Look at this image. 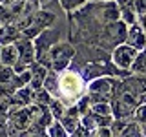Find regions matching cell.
<instances>
[{"label":"cell","mask_w":146,"mask_h":137,"mask_svg":"<svg viewBox=\"0 0 146 137\" xmlns=\"http://www.w3.org/2000/svg\"><path fill=\"white\" fill-rule=\"evenodd\" d=\"M88 93V80L77 70H64L58 73V91L57 99L62 100L66 106H73Z\"/></svg>","instance_id":"cell-1"},{"label":"cell","mask_w":146,"mask_h":137,"mask_svg":"<svg viewBox=\"0 0 146 137\" xmlns=\"http://www.w3.org/2000/svg\"><path fill=\"white\" fill-rule=\"evenodd\" d=\"M128 27H130V26H128L124 20H117V22H111V24H104L102 29H100L97 44L102 49H110V51H113V48H117L119 44L126 42Z\"/></svg>","instance_id":"cell-2"},{"label":"cell","mask_w":146,"mask_h":137,"mask_svg":"<svg viewBox=\"0 0 146 137\" xmlns=\"http://www.w3.org/2000/svg\"><path fill=\"white\" fill-rule=\"evenodd\" d=\"M48 53H49V61H51V70L60 73L70 68L73 57L77 55V49L68 40H58L57 44L51 46V49Z\"/></svg>","instance_id":"cell-3"},{"label":"cell","mask_w":146,"mask_h":137,"mask_svg":"<svg viewBox=\"0 0 146 137\" xmlns=\"http://www.w3.org/2000/svg\"><path fill=\"white\" fill-rule=\"evenodd\" d=\"M15 44L18 48V62L13 66V70H15V73H22V71L29 70V66L36 61V48H35L33 39H27L24 35Z\"/></svg>","instance_id":"cell-4"},{"label":"cell","mask_w":146,"mask_h":137,"mask_svg":"<svg viewBox=\"0 0 146 137\" xmlns=\"http://www.w3.org/2000/svg\"><path fill=\"white\" fill-rule=\"evenodd\" d=\"M110 57H111V62L115 64L117 68H121V70H130L133 61H135V57H137V49L131 48L128 42H122V44H119L117 48H113V51H111Z\"/></svg>","instance_id":"cell-5"},{"label":"cell","mask_w":146,"mask_h":137,"mask_svg":"<svg viewBox=\"0 0 146 137\" xmlns=\"http://www.w3.org/2000/svg\"><path fill=\"white\" fill-rule=\"evenodd\" d=\"M80 112L79 108H77V104H73V106H68L66 112H64V115L58 119V121L62 122V126L66 128V132L70 135H73V132L77 130V128L80 126Z\"/></svg>","instance_id":"cell-6"},{"label":"cell","mask_w":146,"mask_h":137,"mask_svg":"<svg viewBox=\"0 0 146 137\" xmlns=\"http://www.w3.org/2000/svg\"><path fill=\"white\" fill-rule=\"evenodd\" d=\"M126 42L131 46V48H135L137 51H141V49L146 48V31L143 29V26L139 24V22H135V24H131L128 27V39Z\"/></svg>","instance_id":"cell-7"},{"label":"cell","mask_w":146,"mask_h":137,"mask_svg":"<svg viewBox=\"0 0 146 137\" xmlns=\"http://www.w3.org/2000/svg\"><path fill=\"white\" fill-rule=\"evenodd\" d=\"M121 20V7L115 0H106L100 2V22L102 24H111V22Z\"/></svg>","instance_id":"cell-8"},{"label":"cell","mask_w":146,"mask_h":137,"mask_svg":"<svg viewBox=\"0 0 146 137\" xmlns=\"http://www.w3.org/2000/svg\"><path fill=\"white\" fill-rule=\"evenodd\" d=\"M55 20H57V15H55L53 11H49L48 7H40L33 13V22H31V26L38 27L40 31H44V29H48V27H53Z\"/></svg>","instance_id":"cell-9"},{"label":"cell","mask_w":146,"mask_h":137,"mask_svg":"<svg viewBox=\"0 0 146 137\" xmlns=\"http://www.w3.org/2000/svg\"><path fill=\"white\" fill-rule=\"evenodd\" d=\"M33 88L29 84L24 86V88H18L11 97L7 99V104L9 106H27V104L33 102Z\"/></svg>","instance_id":"cell-10"},{"label":"cell","mask_w":146,"mask_h":137,"mask_svg":"<svg viewBox=\"0 0 146 137\" xmlns=\"http://www.w3.org/2000/svg\"><path fill=\"white\" fill-rule=\"evenodd\" d=\"M29 71H31V80H29V86H31V88H33V90L44 88V79H46V75H48L49 68H46L42 62L35 61L29 66Z\"/></svg>","instance_id":"cell-11"},{"label":"cell","mask_w":146,"mask_h":137,"mask_svg":"<svg viewBox=\"0 0 146 137\" xmlns=\"http://www.w3.org/2000/svg\"><path fill=\"white\" fill-rule=\"evenodd\" d=\"M20 37H22V31L15 24H2V27H0V44L2 46L15 44Z\"/></svg>","instance_id":"cell-12"},{"label":"cell","mask_w":146,"mask_h":137,"mask_svg":"<svg viewBox=\"0 0 146 137\" xmlns=\"http://www.w3.org/2000/svg\"><path fill=\"white\" fill-rule=\"evenodd\" d=\"M135 108L130 106L128 102H124L122 99H113L111 100V113L117 119H133Z\"/></svg>","instance_id":"cell-13"},{"label":"cell","mask_w":146,"mask_h":137,"mask_svg":"<svg viewBox=\"0 0 146 137\" xmlns=\"http://www.w3.org/2000/svg\"><path fill=\"white\" fill-rule=\"evenodd\" d=\"M18 62V48L17 44H6L0 49V64L4 66H15Z\"/></svg>","instance_id":"cell-14"},{"label":"cell","mask_w":146,"mask_h":137,"mask_svg":"<svg viewBox=\"0 0 146 137\" xmlns=\"http://www.w3.org/2000/svg\"><path fill=\"white\" fill-rule=\"evenodd\" d=\"M130 71L135 73V75H146V48L137 51V57H135L133 64H131Z\"/></svg>","instance_id":"cell-15"},{"label":"cell","mask_w":146,"mask_h":137,"mask_svg":"<svg viewBox=\"0 0 146 137\" xmlns=\"http://www.w3.org/2000/svg\"><path fill=\"white\" fill-rule=\"evenodd\" d=\"M44 88L48 90L53 97H57V91H58V71H55V70L49 68L48 75H46V79H44Z\"/></svg>","instance_id":"cell-16"},{"label":"cell","mask_w":146,"mask_h":137,"mask_svg":"<svg viewBox=\"0 0 146 137\" xmlns=\"http://www.w3.org/2000/svg\"><path fill=\"white\" fill-rule=\"evenodd\" d=\"M53 95L49 93L46 88H38L33 91V102L35 104H40V106H49V104L53 102Z\"/></svg>","instance_id":"cell-17"},{"label":"cell","mask_w":146,"mask_h":137,"mask_svg":"<svg viewBox=\"0 0 146 137\" xmlns=\"http://www.w3.org/2000/svg\"><path fill=\"white\" fill-rule=\"evenodd\" d=\"M121 135L122 137H131V135H133V137H141V135H144L143 134V124H141V122H137L135 119H130Z\"/></svg>","instance_id":"cell-18"},{"label":"cell","mask_w":146,"mask_h":137,"mask_svg":"<svg viewBox=\"0 0 146 137\" xmlns=\"http://www.w3.org/2000/svg\"><path fill=\"white\" fill-rule=\"evenodd\" d=\"M58 4L66 13H75L77 9H80L82 6L88 4V0H58Z\"/></svg>","instance_id":"cell-19"},{"label":"cell","mask_w":146,"mask_h":137,"mask_svg":"<svg viewBox=\"0 0 146 137\" xmlns=\"http://www.w3.org/2000/svg\"><path fill=\"white\" fill-rule=\"evenodd\" d=\"M48 135L49 137H68L70 134H68L66 128L62 126V122L58 121V119H55V121L51 122V126L48 128Z\"/></svg>","instance_id":"cell-20"},{"label":"cell","mask_w":146,"mask_h":137,"mask_svg":"<svg viewBox=\"0 0 146 137\" xmlns=\"http://www.w3.org/2000/svg\"><path fill=\"white\" fill-rule=\"evenodd\" d=\"M15 70H13L11 66H0V84H13V80H15Z\"/></svg>","instance_id":"cell-21"},{"label":"cell","mask_w":146,"mask_h":137,"mask_svg":"<svg viewBox=\"0 0 146 137\" xmlns=\"http://www.w3.org/2000/svg\"><path fill=\"white\" fill-rule=\"evenodd\" d=\"M90 112L97 115H113L111 113V102H91Z\"/></svg>","instance_id":"cell-22"},{"label":"cell","mask_w":146,"mask_h":137,"mask_svg":"<svg viewBox=\"0 0 146 137\" xmlns=\"http://www.w3.org/2000/svg\"><path fill=\"white\" fill-rule=\"evenodd\" d=\"M66 108H68V106L62 102V100H58L57 97H55V99H53V102L49 104V110H51V113H53V117H55V119H60V117L64 115V112H66Z\"/></svg>","instance_id":"cell-23"},{"label":"cell","mask_w":146,"mask_h":137,"mask_svg":"<svg viewBox=\"0 0 146 137\" xmlns=\"http://www.w3.org/2000/svg\"><path fill=\"white\" fill-rule=\"evenodd\" d=\"M128 121H130V119H117V117H113L111 124H110V128H111V134L113 135H121L122 130H124L126 124H128Z\"/></svg>","instance_id":"cell-24"},{"label":"cell","mask_w":146,"mask_h":137,"mask_svg":"<svg viewBox=\"0 0 146 137\" xmlns=\"http://www.w3.org/2000/svg\"><path fill=\"white\" fill-rule=\"evenodd\" d=\"M133 119L137 122H141V124H146V102H141L139 106L135 108V112H133Z\"/></svg>","instance_id":"cell-25"},{"label":"cell","mask_w":146,"mask_h":137,"mask_svg":"<svg viewBox=\"0 0 146 137\" xmlns=\"http://www.w3.org/2000/svg\"><path fill=\"white\" fill-rule=\"evenodd\" d=\"M77 108H79V112H80V115H86V113L90 112V108H91V100L88 97V93L82 97L79 102H77Z\"/></svg>","instance_id":"cell-26"},{"label":"cell","mask_w":146,"mask_h":137,"mask_svg":"<svg viewBox=\"0 0 146 137\" xmlns=\"http://www.w3.org/2000/svg\"><path fill=\"white\" fill-rule=\"evenodd\" d=\"M0 135H2V137L9 135V124H7V115H0Z\"/></svg>","instance_id":"cell-27"},{"label":"cell","mask_w":146,"mask_h":137,"mask_svg":"<svg viewBox=\"0 0 146 137\" xmlns=\"http://www.w3.org/2000/svg\"><path fill=\"white\" fill-rule=\"evenodd\" d=\"M133 7L137 11V15H144L146 13V0H133Z\"/></svg>","instance_id":"cell-28"},{"label":"cell","mask_w":146,"mask_h":137,"mask_svg":"<svg viewBox=\"0 0 146 137\" xmlns=\"http://www.w3.org/2000/svg\"><path fill=\"white\" fill-rule=\"evenodd\" d=\"M80 135H91V132H90L84 124H80L75 132H73V137H80Z\"/></svg>","instance_id":"cell-29"},{"label":"cell","mask_w":146,"mask_h":137,"mask_svg":"<svg viewBox=\"0 0 146 137\" xmlns=\"http://www.w3.org/2000/svg\"><path fill=\"white\" fill-rule=\"evenodd\" d=\"M115 2L119 4V7H124V6H131L133 0H115Z\"/></svg>","instance_id":"cell-30"},{"label":"cell","mask_w":146,"mask_h":137,"mask_svg":"<svg viewBox=\"0 0 146 137\" xmlns=\"http://www.w3.org/2000/svg\"><path fill=\"white\" fill-rule=\"evenodd\" d=\"M55 2H58V0H40V7H49Z\"/></svg>","instance_id":"cell-31"},{"label":"cell","mask_w":146,"mask_h":137,"mask_svg":"<svg viewBox=\"0 0 146 137\" xmlns=\"http://www.w3.org/2000/svg\"><path fill=\"white\" fill-rule=\"evenodd\" d=\"M137 22H139V24L143 26V29L146 31V13H144V15H141V17H139V20H137Z\"/></svg>","instance_id":"cell-32"},{"label":"cell","mask_w":146,"mask_h":137,"mask_svg":"<svg viewBox=\"0 0 146 137\" xmlns=\"http://www.w3.org/2000/svg\"><path fill=\"white\" fill-rule=\"evenodd\" d=\"M13 2H17V0H0V4H4V6H11Z\"/></svg>","instance_id":"cell-33"},{"label":"cell","mask_w":146,"mask_h":137,"mask_svg":"<svg viewBox=\"0 0 146 137\" xmlns=\"http://www.w3.org/2000/svg\"><path fill=\"white\" fill-rule=\"evenodd\" d=\"M88 2H106V0H88Z\"/></svg>","instance_id":"cell-34"},{"label":"cell","mask_w":146,"mask_h":137,"mask_svg":"<svg viewBox=\"0 0 146 137\" xmlns=\"http://www.w3.org/2000/svg\"><path fill=\"white\" fill-rule=\"evenodd\" d=\"M143 134H144V135H146V124H144V126H143Z\"/></svg>","instance_id":"cell-35"},{"label":"cell","mask_w":146,"mask_h":137,"mask_svg":"<svg viewBox=\"0 0 146 137\" xmlns=\"http://www.w3.org/2000/svg\"><path fill=\"white\" fill-rule=\"evenodd\" d=\"M0 27H2V22H0Z\"/></svg>","instance_id":"cell-36"},{"label":"cell","mask_w":146,"mask_h":137,"mask_svg":"<svg viewBox=\"0 0 146 137\" xmlns=\"http://www.w3.org/2000/svg\"><path fill=\"white\" fill-rule=\"evenodd\" d=\"M0 66H2V64H0Z\"/></svg>","instance_id":"cell-37"}]
</instances>
